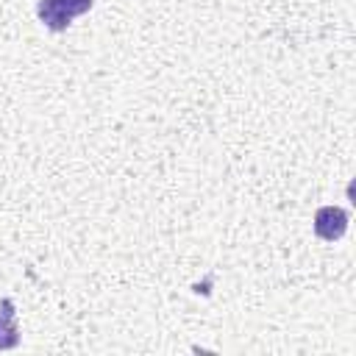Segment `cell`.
<instances>
[{"mask_svg": "<svg viewBox=\"0 0 356 356\" xmlns=\"http://www.w3.org/2000/svg\"><path fill=\"white\" fill-rule=\"evenodd\" d=\"M345 228H348V214L342 209H337V206L317 209V214H314V234L320 239L334 242V239H339L345 234Z\"/></svg>", "mask_w": 356, "mask_h": 356, "instance_id": "obj_1", "label": "cell"}, {"mask_svg": "<svg viewBox=\"0 0 356 356\" xmlns=\"http://www.w3.org/2000/svg\"><path fill=\"white\" fill-rule=\"evenodd\" d=\"M36 11H39V19H42L50 31H64V28L72 22V14L64 8L61 0H39Z\"/></svg>", "mask_w": 356, "mask_h": 356, "instance_id": "obj_2", "label": "cell"}, {"mask_svg": "<svg viewBox=\"0 0 356 356\" xmlns=\"http://www.w3.org/2000/svg\"><path fill=\"white\" fill-rule=\"evenodd\" d=\"M19 339L17 334V323H14V312H11V300H3V312H0V348H14Z\"/></svg>", "mask_w": 356, "mask_h": 356, "instance_id": "obj_3", "label": "cell"}, {"mask_svg": "<svg viewBox=\"0 0 356 356\" xmlns=\"http://www.w3.org/2000/svg\"><path fill=\"white\" fill-rule=\"evenodd\" d=\"M61 3H64V8H67L72 17H78V14H83V11L92 8V0H61Z\"/></svg>", "mask_w": 356, "mask_h": 356, "instance_id": "obj_4", "label": "cell"}]
</instances>
